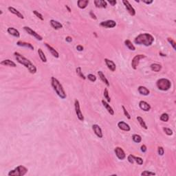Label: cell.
<instances>
[{
    "label": "cell",
    "instance_id": "33",
    "mask_svg": "<svg viewBox=\"0 0 176 176\" xmlns=\"http://www.w3.org/2000/svg\"><path fill=\"white\" fill-rule=\"evenodd\" d=\"M160 119L162 122H168V119H169V116H168V115L167 113H164L161 115L160 117Z\"/></svg>",
    "mask_w": 176,
    "mask_h": 176
},
{
    "label": "cell",
    "instance_id": "46",
    "mask_svg": "<svg viewBox=\"0 0 176 176\" xmlns=\"http://www.w3.org/2000/svg\"><path fill=\"white\" fill-rule=\"evenodd\" d=\"M107 2H108L109 4H111L112 6H114L115 5L117 4V2L116 1V0H114V1H110V0H108Z\"/></svg>",
    "mask_w": 176,
    "mask_h": 176
},
{
    "label": "cell",
    "instance_id": "51",
    "mask_svg": "<svg viewBox=\"0 0 176 176\" xmlns=\"http://www.w3.org/2000/svg\"><path fill=\"white\" fill-rule=\"evenodd\" d=\"M160 54H161V56H166V54H163L161 52H160Z\"/></svg>",
    "mask_w": 176,
    "mask_h": 176
},
{
    "label": "cell",
    "instance_id": "49",
    "mask_svg": "<svg viewBox=\"0 0 176 176\" xmlns=\"http://www.w3.org/2000/svg\"><path fill=\"white\" fill-rule=\"evenodd\" d=\"M142 2H143V3H144V4L149 5V4H151L152 3H153V1H145V0H144V1H142Z\"/></svg>",
    "mask_w": 176,
    "mask_h": 176
},
{
    "label": "cell",
    "instance_id": "34",
    "mask_svg": "<svg viewBox=\"0 0 176 176\" xmlns=\"http://www.w3.org/2000/svg\"><path fill=\"white\" fill-rule=\"evenodd\" d=\"M103 95H104V97H105V98L107 100V101L108 102V103H109V102L111 101V98L109 97V91H108V89H107V88H105V90H104Z\"/></svg>",
    "mask_w": 176,
    "mask_h": 176
},
{
    "label": "cell",
    "instance_id": "42",
    "mask_svg": "<svg viewBox=\"0 0 176 176\" xmlns=\"http://www.w3.org/2000/svg\"><path fill=\"white\" fill-rule=\"evenodd\" d=\"M127 160H128L129 162H130L131 164H134V163L135 162H134V155H131V154L128 155Z\"/></svg>",
    "mask_w": 176,
    "mask_h": 176
},
{
    "label": "cell",
    "instance_id": "12",
    "mask_svg": "<svg viewBox=\"0 0 176 176\" xmlns=\"http://www.w3.org/2000/svg\"><path fill=\"white\" fill-rule=\"evenodd\" d=\"M92 129L94 131V134H96V136L100 138H103V131H102L101 128L100 127L99 125L95 124L92 125Z\"/></svg>",
    "mask_w": 176,
    "mask_h": 176
},
{
    "label": "cell",
    "instance_id": "30",
    "mask_svg": "<svg viewBox=\"0 0 176 176\" xmlns=\"http://www.w3.org/2000/svg\"><path fill=\"white\" fill-rule=\"evenodd\" d=\"M137 121H138V123H140V126H141L142 128L145 129H148L147 126V124H146L145 122L144 121L143 118H142V117H140V116L137 117Z\"/></svg>",
    "mask_w": 176,
    "mask_h": 176
},
{
    "label": "cell",
    "instance_id": "14",
    "mask_svg": "<svg viewBox=\"0 0 176 176\" xmlns=\"http://www.w3.org/2000/svg\"><path fill=\"white\" fill-rule=\"evenodd\" d=\"M105 62L106 63V65L108 67V69L110 70L111 72H114L116 71V65L114 63V62L113 61H111V60L108 59H105Z\"/></svg>",
    "mask_w": 176,
    "mask_h": 176
},
{
    "label": "cell",
    "instance_id": "27",
    "mask_svg": "<svg viewBox=\"0 0 176 176\" xmlns=\"http://www.w3.org/2000/svg\"><path fill=\"white\" fill-rule=\"evenodd\" d=\"M150 67H151V70L155 72H159L162 70V65L158 63H152L150 65Z\"/></svg>",
    "mask_w": 176,
    "mask_h": 176
},
{
    "label": "cell",
    "instance_id": "21",
    "mask_svg": "<svg viewBox=\"0 0 176 176\" xmlns=\"http://www.w3.org/2000/svg\"><path fill=\"white\" fill-rule=\"evenodd\" d=\"M0 64L2 65H5V66H9V67H17L16 63L10 59L4 60V61H2L0 63Z\"/></svg>",
    "mask_w": 176,
    "mask_h": 176
},
{
    "label": "cell",
    "instance_id": "43",
    "mask_svg": "<svg viewBox=\"0 0 176 176\" xmlns=\"http://www.w3.org/2000/svg\"><path fill=\"white\" fill-rule=\"evenodd\" d=\"M158 154L160 155H163L164 153H165V150H164L163 147H159L158 148Z\"/></svg>",
    "mask_w": 176,
    "mask_h": 176
},
{
    "label": "cell",
    "instance_id": "16",
    "mask_svg": "<svg viewBox=\"0 0 176 176\" xmlns=\"http://www.w3.org/2000/svg\"><path fill=\"white\" fill-rule=\"evenodd\" d=\"M139 107L142 110L144 111H149L151 109V105L146 101L141 100L139 103Z\"/></svg>",
    "mask_w": 176,
    "mask_h": 176
},
{
    "label": "cell",
    "instance_id": "24",
    "mask_svg": "<svg viewBox=\"0 0 176 176\" xmlns=\"http://www.w3.org/2000/svg\"><path fill=\"white\" fill-rule=\"evenodd\" d=\"M98 77H99V78L100 79V80H101L107 87H109L110 84H109V80H107V79L105 77V74L103 73V72H102V71H98Z\"/></svg>",
    "mask_w": 176,
    "mask_h": 176
},
{
    "label": "cell",
    "instance_id": "11",
    "mask_svg": "<svg viewBox=\"0 0 176 176\" xmlns=\"http://www.w3.org/2000/svg\"><path fill=\"white\" fill-rule=\"evenodd\" d=\"M100 25L107 28H113L116 26V23L114 20H107V21H102L101 23H100Z\"/></svg>",
    "mask_w": 176,
    "mask_h": 176
},
{
    "label": "cell",
    "instance_id": "13",
    "mask_svg": "<svg viewBox=\"0 0 176 176\" xmlns=\"http://www.w3.org/2000/svg\"><path fill=\"white\" fill-rule=\"evenodd\" d=\"M118 128L121 130L124 131H129L131 130V127L127 123H124L123 121H120L118 123Z\"/></svg>",
    "mask_w": 176,
    "mask_h": 176
},
{
    "label": "cell",
    "instance_id": "3",
    "mask_svg": "<svg viewBox=\"0 0 176 176\" xmlns=\"http://www.w3.org/2000/svg\"><path fill=\"white\" fill-rule=\"evenodd\" d=\"M51 85H52L54 90L55 91L56 94H57L61 98L65 99V98L67 97V95L65 92V90L63 89V85L59 82V80L57 79H56L55 77H52L51 78Z\"/></svg>",
    "mask_w": 176,
    "mask_h": 176
},
{
    "label": "cell",
    "instance_id": "8",
    "mask_svg": "<svg viewBox=\"0 0 176 176\" xmlns=\"http://www.w3.org/2000/svg\"><path fill=\"white\" fill-rule=\"evenodd\" d=\"M23 30L26 32L28 34H29L31 36H33V37H35L36 39L39 41H42L43 37L41 36L40 35H39L38 33H36L35 30H33V29H31L30 27L28 26H24L23 27Z\"/></svg>",
    "mask_w": 176,
    "mask_h": 176
},
{
    "label": "cell",
    "instance_id": "38",
    "mask_svg": "<svg viewBox=\"0 0 176 176\" xmlns=\"http://www.w3.org/2000/svg\"><path fill=\"white\" fill-rule=\"evenodd\" d=\"M87 78V79H89L90 81H92V82H95V81L96 80V77L95 76V75L92 74H88Z\"/></svg>",
    "mask_w": 176,
    "mask_h": 176
},
{
    "label": "cell",
    "instance_id": "10",
    "mask_svg": "<svg viewBox=\"0 0 176 176\" xmlns=\"http://www.w3.org/2000/svg\"><path fill=\"white\" fill-rule=\"evenodd\" d=\"M123 4L125 6L127 10L128 11V12L130 14L131 16H134L136 15V10L134 8V7L131 5V4L129 3V1H127V0H123Z\"/></svg>",
    "mask_w": 176,
    "mask_h": 176
},
{
    "label": "cell",
    "instance_id": "39",
    "mask_svg": "<svg viewBox=\"0 0 176 176\" xmlns=\"http://www.w3.org/2000/svg\"><path fill=\"white\" fill-rule=\"evenodd\" d=\"M33 13L35 14V16L37 17H38L39 19H41V21H43L44 20L43 17V15L40 13V12H39L36 11V10H33Z\"/></svg>",
    "mask_w": 176,
    "mask_h": 176
},
{
    "label": "cell",
    "instance_id": "6",
    "mask_svg": "<svg viewBox=\"0 0 176 176\" xmlns=\"http://www.w3.org/2000/svg\"><path fill=\"white\" fill-rule=\"evenodd\" d=\"M146 57L145 55L144 54H138V55H136L133 58L131 61V67L134 70H137L138 68V66L139 65V63H140V61L141 59H143Z\"/></svg>",
    "mask_w": 176,
    "mask_h": 176
},
{
    "label": "cell",
    "instance_id": "17",
    "mask_svg": "<svg viewBox=\"0 0 176 176\" xmlns=\"http://www.w3.org/2000/svg\"><path fill=\"white\" fill-rule=\"evenodd\" d=\"M44 44H45V46H46V48H48V50L50 51V53L52 54V55L54 57H55V58L59 57V52H58L57 51L54 49V48H52V46H50V45H49L48 43H45Z\"/></svg>",
    "mask_w": 176,
    "mask_h": 176
},
{
    "label": "cell",
    "instance_id": "2",
    "mask_svg": "<svg viewBox=\"0 0 176 176\" xmlns=\"http://www.w3.org/2000/svg\"><path fill=\"white\" fill-rule=\"evenodd\" d=\"M154 41V37L149 33H143L138 35L134 39V43L137 45L150 46Z\"/></svg>",
    "mask_w": 176,
    "mask_h": 176
},
{
    "label": "cell",
    "instance_id": "5",
    "mask_svg": "<svg viewBox=\"0 0 176 176\" xmlns=\"http://www.w3.org/2000/svg\"><path fill=\"white\" fill-rule=\"evenodd\" d=\"M156 85L160 90L167 91L171 87V83L167 79H160L157 80Z\"/></svg>",
    "mask_w": 176,
    "mask_h": 176
},
{
    "label": "cell",
    "instance_id": "48",
    "mask_svg": "<svg viewBox=\"0 0 176 176\" xmlns=\"http://www.w3.org/2000/svg\"><path fill=\"white\" fill-rule=\"evenodd\" d=\"M83 49H84V48L82 46H80V45H79V46H77V50L78 51H83Z\"/></svg>",
    "mask_w": 176,
    "mask_h": 176
},
{
    "label": "cell",
    "instance_id": "23",
    "mask_svg": "<svg viewBox=\"0 0 176 176\" xmlns=\"http://www.w3.org/2000/svg\"><path fill=\"white\" fill-rule=\"evenodd\" d=\"M138 90V92L143 96H148L150 94V91L149 90V89H147L144 86H139Z\"/></svg>",
    "mask_w": 176,
    "mask_h": 176
},
{
    "label": "cell",
    "instance_id": "40",
    "mask_svg": "<svg viewBox=\"0 0 176 176\" xmlns=\"http://www.w3.org/2000/svg\"><path fill=\"white\" fill-rule=\"evenodd\" d=\"M167 41H168V42L169 43H170L171 46H172L174 50H175V45H176L175 41L173 40V39L169 38V37H168V38H167Z\"/></svg>",
    "mask_w": 176,
    "mask_h": 176
},
{
    "label": "cell",
    "instance_id": "31",
    "mask_svg": "<svg viewBox=\"0 0 176 176\" xmlns=\"http://www.w3.org/2000/svg\"><path fill=\"white\" fill-rule=\"evenodd\" d=\"M76 72H77V75L79 76V77H80L81 79H83V80H85L86 79V77H85V75L83 74L82 70H81V67H78L76 69Z\"/></svg>",
    "mask_w": 176,
    "mask_h": 176
},
{
    "label": "cell",
    "instance_id": "9",
    "mask_svg": "<svg viewBox=\"0 0 176 176\" xmlns=\"http://www.w3.org/2000/svg\"><path fill=\"white\" fill-rule=\"evenodd\" d=\"M114 152L115 153H116V155L117 158H118L119 160H124V159L126 158V154L124 153V150H123L121 147H117L115 148Z\"/></svg>",
    "mask_w": 176,
    "mask_h": 176
},
{
    "label": "cell",
    "instance_id": "45",
    "mask_svg": "<svg viewBox=\"0 0 176 176\" xmlns=\"http://www.w3.org/2000/svg\"><path fill=\"white\" fill-rule=\"evenodd\" d=\"M140 149H141L142 152H143V153H145L147 150V148L146 147V145L143 144V145L141 146V147H140Z\"/></svg>",
    "mask_w": 176,
    "mask_h": 176
},
{
    "label": "cell",
    "instance_id": "19",
    "mask_svg": "<svg viewBox=\"0 0 176 176\" xmlns=\"http://www.w3.org/2000/svg\"><path fill=\"white\" fill-rule=\"evenodd\" d=\"M50 25H51V26H52L54 29H55V30H59V29H61L62 28H63V25H62L61 23H60V22H59V21L54 20V19L50 20Z\"/></svg>",
    "mask_w": 176,
    "mask_h": 176
},
{
    "label": "cell",
    "instance_id": "7",
    "mask_svg": "<svg viewBox=\"0 0 176 176\" xmlns=\"http://www.w3.org/2000/svg\"><path fill=\"white\" fill-rule=\"evenodd\" d=\"M74 108L75 111H76V114H77V118H79V121H84V116H83V115L80 108V103H79V101L77 99L75 100L74 101Z\"/></svg>",
    "mask_w": 176,
    "mask_h": 176
},
{
    "label": "cell",
    "instance_id": "25",
    "mask_svg": "<svg viewBox=\"0 0 176 176\" xmlns=\"http://www.w3.org/2000/svg\"><path fill=\"white\" fill-rule=\"evenodd\" d=\"M102 103H103L104 107H105V109H107V111L110 114V115H111V116L114 115V111L113 108L110 106V105H109L108 103H107L105 100H102Z\"/></svg>",
    "mask_w": 176,
    "mask_h": 176
},
{
    "label": "cell",
    "instance_id": "26",
    "mask_svg": "<svg viewBox=\"0 0 176 176\" xmlns=\"http://www.w3.org/2000/svg\"><path fill=\"white\" fill-rule=\"evenodd\" d=\"M88 4H89V0H79L77 2L78 7L80 9H84L86 8Z\"/></svg>",
    "mask_w": 176,
    "mask_h": 176
},
{
    "label": "cell",
    "instance_id": "22",
    "mask_svg": "<svg viewBox=\"0 0 176 176\" xmlns=\"http://www.w3.org/2000/svg\"><path fill=\"white\" fill-rule=\"evenodd\" d=\"M17 45L19 46H21V47H26V48H28L29 49H30L32 50H34V46L32 45L30 43H27V42H24V41H19L17 42Z\"/></svg>",
    "mask_w": 176,
    "mask_h": 176
},
{
    "label": "cell",
    "instance_id": "37",
    "mask_svg": "<svg viewBox=\"0 0 176 176\" xmlns=\"http://www.w3.org/2000/svg\"><path fill=\"white\" fill-rule=\"evenodd\" d=\"M163 130L165 131V133L168 136H172L173 135V131L170 128H168V127H164L163 128Z\"/></svg>",
    "mask_w": 176,
    "mask_h": 176
},
{
    "label": "cell",
    "instance_id": "47",
    "mask_svg": "<svg viewBox=\"0 0 176 176\" xmlns=\"http://www.w3.org/2000/svg\"><path fill=\"white\" fill-rule=\"evenodd\" d=\"M65 41L68 43H70L72 41V38L71 37V36H66V38H65Z\"/></svg>",
    "mask_w": 176,
    "mask_h": 176
},
{
    "label": "cell",
    "instance_id": "50",
    "mask_svg": "<svg viewBox=\"0 0 176 176\" xmlns=\"http://www.w3.org/2000/svg\"><path fill=\"white\" fill-rule=\"evenodd\" d=\"M65 8H67V10H68V12H71V9H70V8L69 6H67V5H65Z\"/></svg>",
    "mask_w": 176,
    "mask_h": 176
},
{
    "label": "cell",
    "instance_id": "41",
    "mask_svg": "<svg viewBox=\"0 0 176 176\" xmlns=\"http://www.w3.org/2000/svg\"><path fill=\"white\" fill-rule=\"evenodd\" d=\"M122 108H123V112H124V116L127 118L128 119H131V116L130 114H129V112L127 111V109L124 107V105L122 106Z\"/></svg>",
    "mask_w": 176,
    "mask_h": 176
},
{
    "label": "cell",
    "instance_id": "29",
    "mask_svg": "<svg viewBox=\"0 0 176 176\" xmlns=\"http://www.w3.org/2000/svg\"><path fill=\"white\" fill-rule=\"evenodd\" d=\"M37 52H38L39 56V57H40L41 60L42 61V62H43V63H46V62H47V58H46L44 52H43V50H41V48H39L38 51H37Z\"/></svg>",
    "mask_w": 176,
    "mask_h": 176
},
{
    "label": "cell",
    "instance_id": "4",
    "mask_svg": "<svg viewBox=\"0 0 176 176\" xmlns=\"http://www.w3.org/2000/svg\"><path fill=\"white\" fill-rule=\"evenodd\" d=\"M28 171V170L26 167L22 165H19L15 168H14L13 170L9 171L8 175L9 176H23L26 174Z\"/></svg>",
    "mask_w": 176,
    "mask_h": 176
},
{
    "label": "cell",
    "instance_id": "35",
    "mask_svg": "<svg viewBox=\"0 0 176 176\" xmlns=\"http://www.w3.org/2000/svg\"><path fill=\"white\" fill-rule=\"evenodd\" d=\"M142 176H150V175H155V173L151 171H144L143 172L141 173Z\"/></svg>",
    "mask_w": 176,
    "mask_h": 176
},
{
    "label": "cell",
    "instance_id": "32",
    "mask_svg": "<svg viewBox=\"0 0 176 176\" xmlns=\"http://www.w3.org/2000/svg\"><path fill=\"white\" fill-rule=\"evenodd\" d=\"M132 139L134 140V142H136V143H140L142 141V137L140 135L138 134H134L132 136Z\"/></svg>",
    "mask_w": 176,
    "mask_h": 176
},
{
    "label": "cell",
    "instance_id": "20",
    "mask_svg": "<svg viewBox=\"0 0 176 176\" xmlns=\"http://www.w3.org/2000/svg\"><path fill=\"white\" fill-rule=\"evenodd\" d=\"M8 10H9L11 13L14 14V15H17V17H18L19 18H20V19H24V17H23V15H22V14L19 11H18L17 10L15 9V8H13V7H11V6H10V7H8Z\"/></svg>",
    "mask_w": 176,
    "mask_h": 176
},
{
    "label": "cell",
    "instance_id": "28",
    "mask_svg": "<svg viewBox=\"0 0 176 176\" xmlns=\"http://www.w3.org/2000/svg\"><path fill=\"white\" fill-rule=\"evenodd\" d=\"M124 44H125V46H126L129 50H131V51H135V50H136L135 46H134V44L132 43V42L130 40L127 39V40L124 41Z\"/></svg>",
    "mask_w": 176,
    "mask_h": 176
},
{
    "label": "cell",
    "instance_id": "44",
    "mask_svg": "<svg viewBox=\"0 0 176 176\" xmlns=\"http://www.w3.org/2000/svg\"><path fill=\"white\" fill-rule=\"evenodd\" d=\"M90 16L92 17V19H94V20H96V19H97V17H96V15H95V14H94L92 11L90 12Z\"/></svg>",
    "mask_w": 176,
    "mask_h": 176
},
{
    "label": "cell",
    "instance_id": "36",
    "mask_svg": "<svg viewBox=\"0 0 176 176\" xmlns=\"http://www.w3.org/2000/svg\"><path fill=\"white\" fill-rule=\"evenodd\" d=\"M134 162L139 165H142L143 164V160L140 157H136V156H134Z\"/></svg>",
    "mask_w": 176,
    "mask_h": 176
},
{
    "label": "cell",
    "instance_id": "15",
    "mask_svg": "<svg viewBox=\"0 0 176 176\" xmlns=\"http://www.w3.org/2000/svg\"><path fill=\"white\" fill-rule=\"evenodd\" d=\"M96 8H106L107 6V2L105 0H95L94 2Z\"/></svg>",
    "mask_w": 176,
    "mask_h": 176
},
{
    "label": "cell",
    "instance_id": "1",
    "mask_svg": "<svg viewBox=\"0 0 176 176\" xmlns=\"http://www.w3.org/2000/svg\"><path fill=\"white\" fill-rule=\"evenodd\" d=\"M14 56H15V58L17 60V61L21 65H23L28 70V71L31 74H35L36 72L37 69H36V66L30 60L26 58L24 56L17 52H15L14 53Z\"/></svg>",
    "mask_w": 176,
    "mask_h": 176
},
{
    "label": "cell",
    "instance_id": "18",
    "mask_svg": "<svg viewBox=\"0 0 176 176\" xmlns=\"http://www.w3.org/2000/svg\"><path fill=\"white\" fill-rule=\"evenodd\" d=\"M7 32L9 35L15 36V37H17V38H19L20 36V33H19V31L17 29L14 28H8L7 29Z\"/></svg>",
    "mask_w": 176,
    "mask_h": 176
}]
</instances>
